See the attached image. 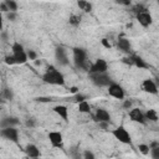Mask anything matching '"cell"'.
<instances>
[{
	"label": "cell",
	"mask_w": 159,
	"mask_h": 159,
	"mask_svg": "<svg viewBox=\"0 0 159 159\" xmlns=\"http://www.w3.org/2000/svg\"><path fill=\"white\" fill-rule=\"evenodd\" d=\"M42 81L48 84H55V86H62L65 84V77L55 67V66H48L46 72L42 76Z\"/></svg>",
	"instance_id": "obj_1"
},
{
	"label": "cell",
	"mask_w": 159,
	"mask_h": 159,
	"mask_svg": "<svg viewBox=\"0 0 159 159\" xmlns=\"http://www.w3.org/2000/svg\"><path fill=\"white\" fill-rule=\"evenodd\" d=\"M72 52H73V62H75L76 67L81 68V70H84V71L88 72V68H89L91 63L87 60L86 51L83 48H81V47H75L72 50Z\"/></svg>",
	"instance_id": "obj_2"
},
{
	"label": "cell",
	"mask_w": 159,
	"mask_h": 159,
	"mask_svg": "<svg viewBox=\"0 0 159 159\" xmlns=\"http://www.w3.org/2000/svg\"><path fill=\"white\" fill-rule=\"evenodd\" d=\"M89 80L91 82L97 86V87H108L113 81L111 78V76H108L107 72H94V73H89Z\"/></svg>",
	"instance_id": "obj_3"
},
{
	"label": "cell",
	"mask_w": 159,
	"mask_h": 159,
	"mask_svg": "<svg viewBox=\"0 0 159 159\" xmlns=\"http://www.w3.org/2000/svg\"><path fill=\"white\" fill-rule=\"evenodd\" d=\"M11 50H12V56L15 58V63H19V65H22V63H26L27 62V53L24 48V46L20 43V42H14L12 46H11Z\"/></svg>",
	"instance_id": "obj_4"
},
{
	"label": "cell",
	"mask_w": 159,
	"mask_h": 159,
	"mask_svg": "<svg viewBox=\"0 0 159 159\" xmlns=\"http://www.w3.org/2000/svg\"><path fill=\"white\" fill-rule=\"evenodd\" d=\"M112 134L120 143H123V144H130V140H132L130 139V134L128 133V130L123 125H119L116 129H113L112 130Z\"/></svg>",
	"instance_id": "obj_5"
},
{
	"label": "cell",
	"mask_w": 159,
	"mask_h": 159,
	"mask_svg": "<svg viewBox=\"0 0 159 159\" xmlns=\"http://www.w3.org/2000/svg\"><path fill=\"white\" fill-rule=\"evenodd\" d=\"M0 137H2L6 140L14 142L16 143L19 139V132L15 127H5V128H0Z\"/></svg>",
	"instance_id": "obj_6"
},
{
	"label": "cell",
	"mask_w": 159,
	"mask_h": 159,
	"mask_svg": "<svg viewBox=\"0 0 159 159\" xmlns=\"http://www.w3.org/2000/svg\"><path fill=\"white\" fill-rule=\"evenodd\" d=\"M107 88H108L109 96H112V97H114V98H117V99H124V96H125L124 89H123V87L119 86L118 83L112 82Z\"/></svg>",
	"instance_id": "obj_7"
},
{
	"label": "cell",
	"mask_w": 159,
	"mask_h": 159,
	"mask_svg": "<svg viewBox=\"0 0 159 159\" xmlns=\"http://www.w3.org/2000/svg\"><path fill=\"white\" fill-rule=\"evenodd\" d=\"M108 71V63L103 58L96 60V62L91 63L88 68V73H94V72H107Z\"/></svg>",
	"instance_id": "obj_8"
},
{
	"label": "cell",
	"mask_w": 159,
	"mask_h": 159,
	"mask_svg": "<svg viewBox=\"0 0 159 159\" xmlns=\"http://www.w3.org/2000/svg\"><path fill=\"white\" fill-rule=\"evenodd\" d=\"M48 140L53 148H63V137L60 132H50Z\"/></svg>",
	"instance_id": "obj_9"
},
{
	"label": "cell",
	"mask_w": 159,
	"mask_h": 159,
	"mask_svg": "<svg viewBox=\"0 0 159 159\" xmlns=\"http://www.w3.org/2000/svg\"><path fill=\"white\" fill-rule=\"evenodd\" d=\"M55 58H56V61H57V63H60L61 66H66V65H68V57H67V52H66V50L63 48V47H61V46H58V47H56V50H55Z\"/></svg>",
	"instance_id": "obj_10"
},
{
	"label": "cell",
	"mask_w": 159,
	"mask_h": 159,
	"mask_svg": "<svg viewBox=\"0 0 159 159\" xmlns=\"http://www.w3.org/2000/svg\"><path fill=\"white\" fill-rule=\"evenodd\" d=\"M142 89L147 93H150V94H158V86L150 78H147L142 82Z\"/></svg>",
	"instance_id": "obj_11"
},
{
	"label": "cell",
	"mask_w": 159,
	"mask_h": 159,
	"mask_svg": "<svg viewBox=\"0 0 159 159\" xmlns=\"http://www.w3.org/2000/svg\"><path fill=\"white\" fill-rule=\"evenodd\" d=\"M129 117L133 122H137V123H140V124H144L145 123V117H144V113L142 112V109L139 108H130L129 111Z\"/></svg>",
	"instance_id": "obj_12"
},
{
	"label": "cell",
	"mask_w": 159,
	"mask_h": 159,
	"mask_svg": "<svg viewBox=\"0 0 159 159\" xmlns=\"http://www.w3.org/2000/svg\"><path fill=\"white\" fill-rule=\"evenodd\" d=\"M93 120L94 122H111V114L108 113L107 109L104 108H98L96 111V114L93 116Z\"/></svg>",
	"instance_id": "obj_13"
},
{
	"label": "cell",
	"mask_w": 159,
	"mask_h": 159,
	"mask_svg": "<svg viewBox=\"0 0 159 159\" xmlns=\"http://www.w3.org/2000/svg\"><path fill=\"white\" fill-rule=\"evenodd\" d=\"M137 20L139 21V24L143 26V27H148L150 24H152V15L148 12V11H143V12H139L137 14Z\"/></svg>",
	"instance_id": "obj_14"
},
{
	"label": "cell",
	"mask_w": 159,
	"mask_h": 159,
	"mask_svg": "<svg viewBox=\"0 0 159 159\" xmlns=\"http://www.w3.org/2000/svg\"><path fill=\"white\" fill-rule=\"evenodd\" d=\"M53 112H55L58 117H61L65 122L68 120V108H67L66 106H63V104H57V106L53 107Z\"/></svg>",
	"instance_id": "obj_15"
},
{
	"label": "cell",
	"mask_w": 159,
	"mask_h": 159,
	"mask_svg": "<svg viewBox=\"0 0 159 159\" xmlns=\"http://www.w3.org/2000/svg\"><path fill=\"white\" fill-rule=\"evenodd\" d=\"M20 123L19 118L16 117H4L0 120V128H5V127H16Z\"/></svg>",
	"instance_id": "obj_16"
},
{
	"label": "cell",
	"mask_w": 159,
	"mask_h": 159,
	"mask_svg": "<svg viewBox=\"0 0 159 159\" xmlns=\"http://www.w3.org/2000/svg\"><path fill=\"white\" fill-rule=\"evenodd\" d=\"M25 153H26V155L27 157H30V158H39L40 157V149L35 145V144H32V143H29L26 147H25Z\"/></svg>",
	"instance_id": "obj_17"
},
{
	"label": "cell",
	"mask_w": 159,
	"mask_h": 159,
	"mask_svg": "<svg viewBox=\"0 0 159 159\" xmlns=\"http://www.w3.org/2000/svg\"><path fill=\"white\" fill-rule=\"evenodd\" d=\"M117 46H118V48H119L120 51H123V52H129L130 48H132V45H130L129 40L125 39V37H119L118 41H117Z\"/></svg>",
	"instance_id": "obj_18"
},
{
	"label": "cell",
	"mask_w": 159,
	"mask_h": 159,
	"mask_svg": "<svg viewBox=\"0 0 159 159\" xmlns=\"http://www.w3.org/2000/svg\"><path fill=\"white\" fill-rule=\"evenodd\" d=\"M130 60H132V63H133L134 66L139 67V68H148V67H149V65L145 62V60H143V58H142L140 56H138V55L130 56Z\"/></svg>",
	"instance_id": "obj_19"
},
{
	"label": "cell",
	"mask_w": 159,
	"mask_h": 159,
	"mask_svg": "<svg viewBox=\"0 0 159 159\" xmlns=\"http://www.w3.org/2000/svg\"><path fill=\"white\" fill-rule=\"evenodd\" d=\"M77 6L86 12H89L92 10V4L87 0H77Z\"/></svg>",
	"instance_id": "obj_20"
},
{
	"label": "cell",
	"mask_w": 159,
	"mask_h": 159,
	"mask_svg": "<svg viewBox=\"0 0 159 159\" xmlns=\"http://www.w3.org/2000/svg\"><path fill=\"white\" fill-rule=\"evenodd\" d=\"M144 117H145V120H150V122H157L158 120V113L154 109H148L144 113Z\"/></svg>",
	"instance_id": "obj_21"
},
{
	"label": "cell",
	"mask_w": 159,
	"mask_h": 159,
	"mask_svg": "<svg viewBox=\"0 0 159 159\" xmlns=\"http://www.w3.org/2000/svg\"><path fill=\"white\" fill-rule=\"evenodd\" d=\"M78 111H80L81 113H89V112H91V106H89V103H88L86 99L78 102Z\"/></svg>",
	"instance_id": "obj_22"
},
{
	"label": "cell",
	"mask_w": 159,
	"mask_h": 159,
	"mask_svg": "<svg viewBox=\"0 0 159 159\" xmlns=\"http://www.w3.org/2000/svg\"><path fill=\"white\" fill-rule=\"evenodd\" d=\"M68 22H70V25H72V26H78L80 22H81V16L72 14V15L70 16V19H68Z\"/></svg>",
	"instance_id": "obj_23"
},
{
	"label": "cell",
	"mask_w": 159,
	"mask_h": 159,
	"mask_svg": "<svg viewBox=\"0 0 159 159\" xmlns=\"http://www.w3.org/2000/svg\"><path fill=\"white\" fill-rule=\"evenodd\" d=\"M4 2L6 4L9 11H17V7H19V6H17V2H16L15 0H5Z\"/></svg>",
	"instance_id": "obj_24"
},
{
	"label": "cell",
	"mask_w": 159,
	"mask_h": 159,
	"mask_svg": "<svg viewBox=\"0 0 159 159\" xmlns=\"http://www.w3.org/2000/svg\"><path fill=\"white\" fill-rule=\"evenodd\" d=\"M2 96H4V98H5V99L11 101V99L14 98V92H12L9 87H5V88L2 89Z\"/></svg>",
	"instance_id": "obj_25"
},
{
	"label": "cell",
	"mask_w": 159,
	"mask_h": 159,
	"mask_svg": "<svg viewBox=\"0 0 159 159\" xmlns=\"http://www.w3.org/2000/svg\"><path fill=\"white\" fill-rule=\"evenodd\" d=\"M149 153H150V155H152V158H153V159H159V145L150 147Z\"/></svg>",
	"instance_id": "obj_26"
},
{
	"label": "cell",
	"mask_w": 159,
	"mask_h": 159,
	"mask_svg": "<svg viewBox=\"0 0 159 159\" xmlns=\"http://www.w3.org/2000/svg\"><path fill=\"white\" fill-rule=\"evenodd\" d=\"M138 149H139V152L142 153V154H144V155H147V154H149V145H147V144H139L138 145Z\"/></svg>",
	"instance_id": "obj_27"
},
{
	"label": "cell",
	"mask_w": 159,
	"mask_h": 159,
	"mask_svg": "<svg viewBox=\"0 0 159 159\" xmlns=\"http://www.w3.org/2000/svg\"><path fill=\"white\" fill-rule=\"evenodd\" d=\"M26 53H27V58L31 60V61H35V60L37 58V53H36L34 50H27Z\"/></svg>",
	"instance_id": "obj_28"
},
{
	"label": "cell",
	"mask_w": 159,
	"mask_h": 159,
	"mask_svg": "<svg viewBox=\"0 0 159 159\" xmlns=\"http://www.w3.org/2000/svg\"><path fill=\"white\" fill-rule=\"evenodd\" d=\"M6 17H7V20H10V21H15L16 17H17V14H16V11H7V12H6Z\"/></svg>",
	"instance_id": "obj_29"
},
{
	"label": "cell",
	"mask_w": 159,
	"mask_h": 159,
	"mask_svg": "<svg viewBox=\"0 0 159 159\" xmlns=\"http://www.w3.org/2000/svg\"><path fill=\"white\" fill-rule=\"evenodd\" d=\"M94 157H96V155H94L91 150H88V149L83 152V158H84V159H94Z\"/></svg>",
	"instance_id": "obj_30"
},
{
	"label": "cell",
	"mask_w": 159,
	"mask_h": 159,
	"mask_svg": "<svg viewBox=\"0 0 159 159\" xmlns=\"http://www.w3.org/2000/svg\"><path fill=\"white\" fill-rule=\"evenodd\" d=\"M133 11H134V12H135V15H137V14H139V12L147 11V9H145L143 5H137V6H134V7H133Z\"/></svg>",
	"instance_id": "obj_31"
},
{
	"label": "cell",
	"mask_w": 159,
	"mask_h": 159,
	"mask_svg": "<svg viewBox=\"0 0 159 159\" xmlns=\"http://www.w3.org/2000/svg\"><path fill=\"white\" fill-rule=\"evenodd\" d=\"M5 63H7V65H15V58H14V56H12V55L5 56Z\"/></svg>",
	"instance_id": "obj_32"
},
{
	"label": "cell",
	"mask_w": 159,
	"mask_h": 159,
	"mask_svg": "<svg viewBox=\"0 0 159 159\" xmlns=\"http://www.w3.org/2000/svg\"><path fill=\"white\" fill-rule=\"evenodd\" d=\"M25 124H26V127H30V128H34V127L36 125V122H35V119H34V118H29V119H26V122H25Z\"/></svg>",
	"instance_id": "obj_33"
},
{
	"label": "cell",
	"mask_w": 159,
	"mask_h": 159,
	"mask_svg": "<svg viewBox=\"0 0 159 159\" xmlns=\"http://www.w3.org/2000/svg\"><path fill=\"white\" fill-rule=\"evenodd\" d=\"M123 108L130 109L132 108V101L130 99H123Z\"/></svg>",
	"instance_id": "obj_34"
},
{
	"label": "cell",
	"mask_w": 159,
	"mask_h": 159,
	"mask_svg": "<svg viewBox=\"0 0 159 159\" xmlns=\"http://www.w3.org/2000/svg\"><path fill=\"white\" fill-rule=\"evenodd\" d=\"M75 98H76V102L78 103V102H81V101H84L86 99V96H83V94H81V93H76V96H75Z\"/></svg>",
	"instance_id": "obj_35"
},
{
	"label": "cell",
	"mask_w": 159,
	"mask_h": 159,
	"mask_svg": "<svg viewBox=\"0 0 159 159\" xmlns=\"http://www.w3.org/2000/svg\"><path fill=\"white\" fill-rule=\"evenodd\" d=\"M98 125H99V128H102L103 130H106L108 128V125H109V122H98Z\"/></svg>",
	"instance_id": "obj_36"
},
{
	"label": "cell",
	"mask_w": 159,
	"mask_h": 159,
	"mask_svg": "<svg viewBox=\"0 0 159 159\" xmlns=\"http://www.w3.org/2000/svg\"><path fill=\"white\" fill-rule=\"evenodd\" d=\"M118 4H120V5H124V6H128V5H130V2H132V0H116Z\"/></svg>",
	"instance_id": "obj_37"
},
{
	"label": "cell",
	"mask_w": 159,
	"mask_h": 159,
	"mask_svg": "<svg viewBox=\"0 0 159 159\" xmlns=\"http://www.w3.org/2000/svg\"><path fill=\"white\" fill-rule=\"evenodd\" d=\"M0 11H1V12H7V11H9V9H7V6H6V4H5L4 1L0 4Z\"/></svg>",
	"instance_id": "obj_38"
},
{
	"label": "cell",
	"mask_w": 159,
	"mask_h": 159,
	"mask_svg": "<svg viewBox=\"0 0 159 159\" xmlns=\"http://www.w3.org/2000/svg\"><path fill=\"white\" fill-rule=\"evenodd\" d=\"M101 42H102V45H103L104 47H107V48H109V47H111V43L108 42V40H107V39H102V40H101Z\"/></svg>",
	"instance_id": "obj_39"
},
{
	"label": "cell",
	"mask_w": 159,
	"mask_h": 159,
	"mask_svg": "<svg viewBox=\"0 0 159 159\" xmlns=\"http://www.w3.org/2000/svg\"><path fill=\"white\" fill-rule=\"evenodd\" d=\"M36 101H39V102H50L52 99L51 98H45V97H39V98H36Z\"/></svg>",
	"instance_id": "obj_40"
},
{
	"label": "cell",
	"mask_w": 159,
	"mask_h": 159,
	"mask_svg": "<svg viewBox=\"0 0 159 159\" xmlns=\"http://www.w3.org/2000/svg\"><path fill=\"white\" fill-rule=\"evenodd\" d=\"M70 92H71V93H73V94H76V93L78 92V88H77L76 86H73V87H71V88H70Z\"/></svg>",
	"instance_id": "obj_41"
},
{
	"label": "cell",
	"mask_w": 159,
	"mask_h": 159,
	"mask_svg": "<svg viewBox=\"0 0 159 159\" xmlns=\"http://www.w3.org/2000/svg\"><path fill=\"white\" fill-rule=\"evenodd\" d=\"M2 22H4V20H2V14H1V11H0V31L2 30Z\"/></svg>",
	"instance_id": "obj_42"
},
{
	"label": "cell",
	"mask_w": 159,
	"mask_h": 159,
	"mask_svg": "<svg viewBox=\"0 0 159 159\" xmlns=\"http://www.w3.org/2000/svg\"><path fill=\"white\" fill-rule=\"evenodd\" d=\"M1 37H2V41H6V39H7V35H6L5 32H1Z\"/></svg>",
	"instance_id": "obj_43"
},
{
	"label": "cell",
	"mask_w": 159,
	"mask_h": 159,
	"mask_svg": "<svg viewBox=\"0 0 159 159\" xmlns=\"http://www.w3.org/2000/svg\"><path fill=\"white\" fill-rule=\"evenodd\" d=\"M35 65H36V66H40V65H41V60H37V58H36V60H35Z\"/></svg>",
	"instance_id": "obj_44"
}]
</instances>
